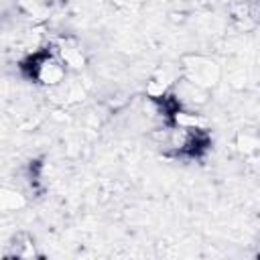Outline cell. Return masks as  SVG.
I'll return each mask as SVG.
<instances>
[{
  "mask_svg": "<svg viewBox=\"0 0 260 260\" xmlns=\"http://www.w3.org/2000/svg\"><path fill=\"white\" fill-rule=\"evenodd\" d=\"M30 77L43 85H57L65 79V63L57 53H41L30 59Z\"/></svg>",
  "mask_w": 260,
  "mask_h": 260,
  "instance_id": "6da1fadb",
  "label": "cell"
}]
</instances>
